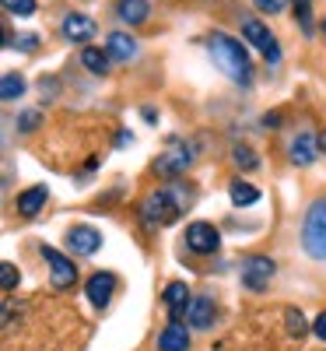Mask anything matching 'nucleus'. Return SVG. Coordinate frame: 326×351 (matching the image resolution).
<instances>
[{"instance_id":"nucleus-1","label":"nucleus","mask_w":326,"mask_h":351,"mask_svg":"<svg viewBox=\"0 0 326 351\" xmlns=\"http://www.w3.org/2000/svg\"><path fill=\"white\" fill-rule=\"evenodd\" d=\"M207 53H211V60L221 74H228L231 81L239 84H249L253 81V64H249V53L242 49V43H235L231 36L225 32H214L207 39Z\"/></svg>"},{"instance_id":"nucleus-2","label":"nucleus","mask_w":326,"mask_h":351,"mask_svg":"<svg viewBox=\"0 0 326 351\" xmlns=\"http://www.w3.org/2000/svg\"><path fill=\"white\" fill-rule=\"evenodd\" d=\"M302 246L312 260H326V197H319L309 215H305V228H302Z\"/></svg>"},{"instance_id":"nucleus-3","label":"nucleus","mask_w":326,"mask_h":351,"mask_svg":"<svg viewBox=\"0 0 326 351\" xmlns=\"http://www.w3.org/2000/svg\"><path fill=\"white\" fill-rule=\"evenodd\" d=\"M179 208L183 204H175V193L172 190H158V193H151L144 200V221L147 225H168V221H175V215H179Z\"/></svg>"},{"instance_id":"nucleus-4","label":"nucleus","mask_w":326,"mask_h":351,"mask_svg":"<svg viewBox=\"0 0 326 351\" xmlns=\"http://www.w3.org/2000/svg\"><path fill=\"white\" fill-rule=\"evenodd\" d=\"M242 36H246V43H253L266 60L271 64H277L281 60V46H277V39L271 36V28H266L263 21H256V18H246L242 21Z\"/></svg>"},{"instance_id":"nucleus-5","label":"nucleus","mask_w":326,"mask_h":351,"mask_svg":"<svg viewBox=\"0 0 326 351\" xmlns=\"http://www.w3.org/2000/svg\"><path fill=\"white\" fill-rule=\"evenodd\" d=\"M274 278V260L266 256H246L242 260V285L253 288V291H263Z\"/></svg>"},{"instance_id":"nucleus-6","label":"nucleus","mask_w":326,"mask_h":351,"mask_svg":"<svg viewBox=\"0 0 326 351\" xmlns=\"http://www.w3.org/2000/svg\"><path fill=\"white\" fill-rule=\"evenodd\" d=\"M42 256L49 260V271H53V288H71L77 281V267L53 246H42Z\"/></svg>"},{"instance_id":"nucleus-7","label":"nucleus","mask_w":326,"mask_h":351,"mask_svg":"<svg viewBox=\"0 0 326 351\" xmlns=\"http://www.w3.org/2000/svg\"><path fill=\"white\" fill-rule=\"evenodd\" d=\"M218 243H221V236H218V228H214V225L193 221V225L186 228V246H190L193 253H214Z\"/></svg>"},{"instance_id":"nucleus-8","label":"nucleus","mask_w":326,"mask_h":351,"mask_svg":"<svg viewBox=\"0 0 326 351\" xmlns=\"http://www.w3.org/2000/svg\"><path fill=\"white\" fill-rule=\"evenodd\" d=\"M67 246H71V253L88 256V253H95V250L102 246V232L88 228V225H77V228H71V232H67Z\"/></svg>"},{"instance_id":"nucleus-9","label":"nucleus","mask_w":326,"mask_h":351,"mask_svg":"<svg viewBox=\"0 0 326 351\" xmlns=\"http://www.w3.org/2000/svg\"><path fill=\"white\" fill-rule=\"evenodd\" d=\"M316 152H319V137H312V134H294L291 137V144H288V158L294 162V165H309L312 158H316Z\"/></svg>"},{"instance_id":"nucleus-10","label":"nucleus","mask_w":326,"mask_h":351,"mask_svg":"<svg viewBox=\"0 0 326 351\" xmlns=\"http://www.w3.org/2000/svg\"><path fill=\"white\" fill-rule=\"evenodd\" d=\"M60 32H64V39H71V43H88L95 36V21L88 18V14H67L64 18V25H60Z\"/></svg>"},{"instance_id":"nucleus-11","label":"nucleus","mask_w":326,"mask_h":351,"mask_svg":"<svg viewBox=\"0 0 326 351\" xmlns=\"http://www.w3.org/2000/svg\"><path fill=\"white\" fill-rule=\"evenodd\" d=\"M190 162H193V152H190V148H172V152H165V155L155 162V169H158L162 176H179V172L190 169Z\"/></svg>"},{"instance_id":"nucleus-12","label":"nucleus","mask_w":326,"mask_h":351,"mask_svg":"<svg viewBox=\"0 0 326 351\" xmlns=\"http://www.w3.org/2000/svg\"><path fill=\"white\" fill-rule=\"evenodd\" d=\"M105 53L112 56V60H120V64H130L137 56V43L127 32H109V49Z\"/></svg>"},{"instance_id":"nucleus-13","label":"nucleus","mask_w":326,"mask_h":351,"mask_svg":"<svg viewBox=\"0 0 326 351\" xmlns=\"http://www.w3.org/2000/svg\"><path fill=\"white\" fill-rule=\"evenodd\" d=\"M190 348V334L183 324H168L158 337V351H186Z\"/></svg>"},{"instance_id":"nucleus-14","label":"nucleus","mask_w":326,"mask_h":351,"mask_svg":"<svg viewBox=\"0 0 326 351\" xmlns=\"http://www.w3.org/2000/svg\"><path fill=\"white\" fill-rule=\"evenodd\" d=\"M112 288H116V278L112 274H95L92 281H88V299H92V306H105L112 299Z\"/></svg>"},{"instance_id":"nucleus-15","label":"nucleus","mask_w":326,"mask_h":351,"mask_svg":"<svg viewBox=\"0 0 326 351\" xmlns=\"http://www.w3.org/2000/svg\"><path fill=\"white\" fill-rule=\"evenodd\" d=\"M42 204H46V186H32V190L18 193V215L32 218V215L42 211Z\"/></svg>"},{"instance_id":"nucleus-16","label":"nucleus","mask_w":326,"mask_h":351,"mask_svg":"<svg viewBox=\"0 0 326 351\" xmlns=\"http://www.w3.org/2000/svg\"><path fill=\"white\" fill-rule=\"evenodd\" d=\"M186 316H190V327H197V330L211 327V319H214V302H211V299H193L190 309H186Z\"/></svg>"},{"instance_id":"nucleus-17","label":"nucleus","mask_w":326,"mask_h":351,"mask_svg":"<svg viewBox=\"0 0 326 351\" xmlns=\"http://www.w3.org/2000/svg\"><path fill=\"white\" fill-rule=\"evenodd\" d=\"M120 18L127 25H140L151 18V8H147V0H120Z\"/></svg>"},{"instance_id":"nucleus-18","label":"nucleus","mask_w":326,"mask_h":351,"mask_svg":"<svg viewBox=\"0 0 326 351\" xmlns=\"http://www.w3.org/2000/svg\"><path fill=\"white\" fill-rule=\"evenodd\" d=\"M109 60H112V56L102 53V49H95V46H84V53H81V64L92 71V74H105L109 71Z\"/></svg>"},{"instance_id":"nucleus-19","label":"nucleus","mask_w":326,"mask_h":351,"mask_svg":"<svg viewBox=\"0 0 326 351\" xmlns=\"http://www.w3.org/2000/svg\"><path fill=\"white\" fill-rule=\"evenodd\" d=\"M228 193H231V204H239V208H246V204H256V200H260V190H256L253 183H242V180L231 183Z\"/></svg>"},{"instance_id":"nucleus-20","label":"nucleus","mask_w":326,"mask_h":351,"mask_svg":"<svg viewBox=\"0 0 326 351\" xmlns=\"http://www.w3.org/2000/svg\"><path fill=\"white\" fill-rule=\"evenodd\" d=\"M186 299H190V291H186V285H179V281H175V285H168V288H165V306H168V309H172L175 316L183 313Z\"/></svg>"},{"instance_id":"nucleus-21","label":"nucleus","mask_w":326,"mask_h":351,"mask_svg":"<svg viewBox=\"0 0 326 351\" xmlns=\"http://www.w3.org/2000/svg\"><path fill=\"white\" fill-rule=\"evenodd\" d=\"M0 95H4L8 102L11 99H21L25 95V81L18 74H4V81H0Z\"/></svg>"},{"instance_id":"nucleus-22","label":"nucleus","mask_w":326,"mask_h":351,"mask_svg":"<svg viewBox=\"0 0 326 351\" xmlns=\"http://www.w3.org/2000/svg\"><path fill=\"white\" fill-rule=\"evenodd\" d=\"M0 288H4V291L18 288V271H14V263H0Z\"/></svg>"},{"instance_id":"nucleus-23","label":"nucleus","mask_w":326,"mask_h":351,"mask_svg":"<svg viewBox=\"0 0 326 351\" xmlns=\"http://www.w3.org/2000/svg\"><path fill=\"white\" fill-rule=\"evenodd\" d=\"M4 8L11 11V14H21V18H28L36 11V0H4Z\"/></svg>"},{"instance_id":"nucleus-24","label":"nucleus","mask_w":326,"mask_h":351,"mask_svg":"<svg viewBox=\"0 0 326 351\" xmlns=\"http://www.w3.org/2000/svg\"><path fill=\"white\" fill-rule=\"evenodd\" d=\"M288 330H291V334H299V337L305 334V319H302L299 309H288Z\"/></svg>"},{"instance_id":"nucleus-25","label":"nucleus","mask_w":326,"mask_h":351,"mask_svg":"<svg viewBox=\"0 0 326 351\" xmlns=\"http://www.w3.org/2000/svg\"><path fill=\"white\" fill-rule=\"evenodd\" d=\"M231 158H235V165H242V169H253V165H256V155H253L249 148H235Z\"/></svg>"},{"instance_id":"nucleus-26","label":"nucleus","mask_w":326,"mask_h":351,"mask_svg":"<svg viewBox=\"0 0 326 351\" xmlns=\"http://www.w3.org/2000/svg\"><path fill=\"white\" fill-rule=\"evenodd\" d=\"M284 4H288V0H256V8H260V11H266V14H281V11H284Z\"/></svg>"},{"instance_id":"nucleus-27","label":"nucleus","mask_w":326,"mask_h":351,"mask_svg":"<svg viewBox=\"0 0 326 351\" xmlns=\"http://www.w3.org/2000/svg\"><path fill=\"white\" fill-rule=\"evenodd\" d=\"M312 330H316V337H319V341H326V313H319V316H316Z\"/></svg>"},{"instance_id":"nucleus-28","label":"nucleus","mask_w":326,"mask_h":351,"mask_svg":"<svg viewBox=\"0 0 326 351\" xmlns=\"http://www.w3.org/2000/svg\"><path fill=\"white\" fill-rule=\"evenodd\" d=\"M36 123H39V112H25L21 116V130H32Z\"/></svg>"},{"instance_id":"nucleus-29","label":"nucleus","mask_w":326,"mask_h":351,"mask_svg":"<svg viewBox=\"0 0 326 351\" xmlns=\"http://www.w3.org/2000/svg\"><path fill=\"white\" fill-rule=\"evenodd\" d=\"M263 127H281V116L277 112H266L263 116Z\"/></svg>"},{"instance_id":"nucleus-30","label":"nucleus","mask_w":326,"mask_h":351,"mask_svg":"<svg viewBox=\"0 0 326 351\" xmlns=\"http://www.w3.org/2000/svg\"><path fill=\"white\" fill-rule=\"evenodd\" d=\"M319 152H326V134L319 137Z\"/></svg>"},{"instance_id":"nucleus-31","label":"nucleus","mask_w":326,"mask_h":351,"mask_svg":"<svg viewBox=\"0 0 326 351\" xmlns=\"http://www.w3.org/2000/svg\"><path fill=\"white\" fill-rule=\"evenodd\" d=\"M299 8H309V0H299Z\"/></svg>"}]
</instances>
